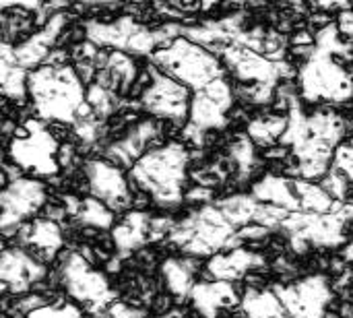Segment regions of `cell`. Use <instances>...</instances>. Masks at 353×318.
Wrapping results in <instances>:
<instances>
[{
  "label": "cell",
  "mask_w": 353,
  "mask_h": 318,
  "mask_svg": "<svg viewBox=\"0 0 353 318\" xmlns=\"http://www.w3.org/2000/svg\"><path fill=\"white\" fill-rule=\"evenodd\" d=\"M345 120L331 110H319L306 114L298 103V97L288 99V130L281 137V145L292 147L298 159V172L304 180L325 178L333 155L345 137Z\"/></svg>",
  "instance_id": "6da1fadb"
},
{
  "label": "cell",
  "mask_w": 353,
  "mask_h": 318,
  "mask_svg": "<svg viewBox=\"0 0 353 318\" xmlns=\"http://www.w3.org/2000/svg\"><path fill=\"white\" fill-rule=\"evenodd\" d=\"M339 33L337 25L321 29L300 68V87L306 101H347L353 97V74L343 66L350 46L339 39Z\"/></svg>",
  "instance_id": "7a4b0ae2"
},
{
  "label": "cell",
  "mask_w": 353,
  "mask_h": 318,
  "mask_svg": "<svg viewBox=\"0 0 353 318\" xmlns=\"http://www.w3.org/2000/svg\"><path fill=\"white\" fill-rule=\"evenodd\" d=\"M27 89L35 114L41 120H58L74 126L89 110L83 79L72 66L46 64L35 68L29 72Z\"/></svg>",
  "instance_id": "3957f363"
},
{
  "label": "cell",
  "mask_w": 353,
  "mask_h": 318,
  "mask_svg": "<svg viewBox=\"0 0 353 318\" xmlns=\"http://www.w3.org/2000/svg\"><path fill=\"white\" fill-rule=\"evenodd\" d=\"M188 159L182 143H168L143 155L132 166V178L159 207L170 209L182 203Z\"/></svg>",
  "instance_id": "277c9868"
},
{
  "label": "cell",
  "mask_w": 353,
  "mask_h": 318,
  "mask_svg": "<svg viewBox=\"0 0 353 318\" xmlns=\"http://www.w3.org/2000/svg\"><path fill=\"white\" fill-rule=\"evenodd\" d=\"M151 60L161 72L170 74L194 93L219 79H225L221 60L205 46L182 35L172 39L168 46H161Z\"/></svg>",
  "instance_id": "5b68a950"
},
{
  "label": "cell",
  "mask_w": 353,
  "mask_h": 318,
  "mask_svg": "<svg viewBox=\"0 0 353 318\" xmlns=\"http://www.w3.org/2000/svg\"><path fill=\"white\" fill-rule=\"evenodd\" d=\"M238 232L217 205H205L174 226L170 242L194 257H215L223 248H240Z\"/></svg>",
  "instance_id": "8992f818"
},
{
  "label": "cell",
  "mask_w": 353,
  "mask_h": 318,
  "mask_svg": "<svg viewBox=\"0 0 353 318\" xmlns=\"http://www.w3.org/2000/svg\"><path fill=\"white\" fill-rule=\"evenodd\" d=\"M213 54L236 74L238 81L250 83V89H244V97L252 103H269L277 83L292 74V68L285 60H271L238 43L219 46L213 50Z\"/></svg>",
  "instance_id": "52a82bcc"
},
{
  "label": "cell",
  "mask_w": 353,
  "mask_h": 318,
  "mask_svg": "<svg viewBox=\"0 0 353 318\" xmlns=\"http://www.w3.org/2000/svg\"><path fill=\"white\" fill-rule=\"evenodd\" d=\"M353 219L352 203H339L329 213H292L281 226L290 238L292 248L302 255L310 246L335 248L345 242V226Z\"/></svg>",
  "instance_id": "ba28073f"
},
{
  "label": "cell",
  "mask_w": 353,
  "mask_h": 318,
  "mask_svg": "<svg viewBox=\"0 0 353 318\" xmlns=\"http://www.w3.org/2000/svg\"><path fill=\"white\" fill-rule=\"evenodd\" d=\"M87 41L93 46H108L116 52L124 54H147L153 56L163 41H170L163 29L151 31L145 25L137 23L132 17H120L112 23L101 21H87L85 23Z\"/></svg>",
  "instance_id": "9c48e42d"
},
{
  "label": "cell",
  "mask_w": 353,
  "mask_h": 318,
  "mask_svg": "<svg viewBox=\"0 0 353 318\" xmlns=\"http://www.w3.org/2000/svg\"><path fill=\"white\" fill-rule=\"evenodd\" d=\"M232 103H234V93L225 79H219L211 83L209 87L196 91L190 103V114L184 126V137L190 143L201 147L209 130L225 128L228 112Z\"/></svg>",
  "instance_id": "30bf717a"
},
{
  "label": "cell",
  "mask_w": 353,
  "mask_h": 318,
  "mask_svg": "<svg viewBox=\"0 0 353 318\" xmlns=\"http://www.w3.org/2000/svg\"><path fill=\"white\" fill-rule=\"evenodd\" d=\"M60 281L70 298L81 302L87 310L99 312L114 304L116 294L112 292L105 275L95 271L87 259L79 252H70L60 267Z\"/></svg>",
  "instance_id": "8fae6325"
},
{
  "label": "cell",
  "mask_w": 353,
  "mask_h": 318,
  "mask_svg": "<svg viewBox=\"0 0 353 318\" xmlns=\"http://www.w3.org/2000/svg\"><path fill=\"white\" fill-rule=\"evenodd\" d=\"M58 153L56 137L39 120H27L25 135L14 137L8 147V155L19 168L39 176H54L58 172Z\"/></svg>",
  "instance_id": "7c38bea8"
},
{
  "label": "cell",
  "mask_w": 353,
  "mask_h": 318,
  "mask_svg": "<svg viewBox=\"0 0 353 318\" xmlns=\"http://www.w3.org/2000/svg\"><path fill=\"white\" fill-rule=\"evenodd\" d=\"M151 85L141 95V106L145 112H149L155 118L165 120H184L190 114V89L170 74L161 72L157 66L149 68Z\"/></svg>",
  "instance_id": "4fadbf2b"
},
{
  "label": "cell",
  "mask_w": 353,
  "mask_h": 318,
  "mask_svg": "<svg viewBox=\"0 0 353 318\" xmlns=\"http://www.w3.org/2000/svg\"><path fill=\"white\" fill-rule=\"evenodd\" d=\"M273 292L290 318H325L333 298L325 275H310L294 286H277Z\"/></svg>",
  "instance_id": "5bb4252c"
},
{
  "label": "cell",
  "mask_w": 353,
  "mask_h": 318,
  "mask_svg": "<svg viewBox=\"0 0 353 318\" xmlns=\"http://www.w3.org/2000/svg\"><path fill=\"white\" fill-rule=\"evenodd\" d=\"M46 203V188L33 178H14L10 180L0 195V230L10 236L27 217L37 213Z\"/></svg>",
  "instance_id": "9a60e30c"
},
{
  "label": "cell",
  "mask_w": 353,
  "mask_h": 318,
  "mask_svg": "<svg viewBox=\"0 0 353 318\" xmlns=\"http://www.w3.org/2000/svg\"><path fill=\"white\" fill-rule=\"evenodd\" d=\"M176 223H172L165 217H149L143 211H132L128 213L114 230H112V240L118 248V257L124 259L130 252L143 248L149 242H155L159 238H170L172 230Z\"/></svg>",
  "instance_id": "2e32d148"
},
{
  "label": "cell",
  "mask_w": 353,
  "mask_h": 318,
  "mask_svg": "<svg viewBox=\"0 0 353 318\" xmlns=\"http://www.w3.org/2000/svg\"><path fill=\"white\" fill-rule=\"evenodd\" d=\"M215 205L230 219V223L234 228H238V230L248 228V226H261V228H267V230H275V228H281L285 223V219L292 215L285 209L259 203L252 195L228 197V199H223V201H219Z\"/></svg>",
  "instance_id": "e0dca14e"
},
{
  "label": "cell",
  "mask_w": 353,
  "mask_h": 318,
  "mask_svg": "<svg viewBox=\"0 0 353 318\" xmlns=\"http://www.w3.org/2000/svg\"><path fill=\"white\" fill-rule=\"evenodd\" d=\"M85 174L93 199L101 201L112 211H122L130 205L128 182L120 168H116L110 161L93 159L85 166Z\"/></svg>",
  "instance_id": "ac0fdd59"
},
{
  "label": "cell",
  "mask_w": 353,
  "mask_h": 318,
  "mask_svg": "<svg viewBox=\"0 0 353 318\" xmlns=\"http://www.w3.org/2000/svg\"><path fill=\"white\" fill-rule=\"evenodd\" d=\"M46 277V267L19 248H4L0 257V281L10 294H25Z\"/></svg>",
  "instance_id": "d6986e66"
},
{
  "label": "cell",
  "mask_w": 353,
  "mask_h": 318,
  "mask_svg": "<svg viewBox=\"0 0 353 318\" xmlns=\"http://www.w3.org/2000/svg\"><path fill=\"white\" fill-rule=\"evenodd\" d=\"M64 25H66V14L64 12L52 14L37 33H33L31 37H27L19 46H12V58H14V62L21 68H25L27 72H29V68L41 64L48 58L50 48L56 43V39H58V35H60V31H62Z\"/></svg>",
  "instance_id": "ffe728a7"
},
{
  "label": "cell",
  "mask_w": 353,
  "mask_h": 318,
  "mask_svg": "<svg viewBox=\"0 0 353 318\" xmlns=\"http://www.w3.org/2000/svg\"><path fill=\"white\" fill-rule=\"evenodd\" d=\"M159 135V126L155 124V120H143L139 124H134L128 135L116 143H112L105 151V155L114 161V163H122V166H134L143 155H147V145L157 139Z\"/></svg>",
  "instance_id": "44dd1931"
},
{
  "label": "cell",
  "mask_w": 353,
  "mask_h": 318,
  "mask_svg": "<svg viewBox=\"0 0 353 318\" xmlns=\"http://www.w3.org/2000/svg\"><path fill=\"white\" fill-rule=\"evenodd\" d=\"M265 267V257L246 248L230 250L228 255H215L207 263V271L215 281H236L246 273Z\"/></svg>",
  "instance_id": "7402d4cb"
},
{
  "label": "cell",
  "mask_w": 353,
  "mask_h": 318,
  "mask_svg": "<svg viewBox=\"0 0 353 318\" xmlns=\"http://www.w3.org/2000/svg\"><path fill=\"white\" fill-rule=\"evenodd\" d=\"M137 77V66L132 58L124 52H112L105 56L103 66L95 74V83L103 89L112 91L114 95H122L130 89L132 81Z\"/></svg>",
  "instance_id": "603a6c76"
},
{
  "label": "cell",
  "mask_w": 353,
  "mask_h": 318,
  "mask_svg": "<svg viewBox=\"0 0 353 318\" xmlns=\"http://www.w3.org/2000/svg\"><path fill=\"white\" fill-rule=\"evenodd\" d=\"M192 306L205 318H215L219 310L236 306L238 294L228 281H209V284H196L190 294Z\"/></svg>",
  "instance_id": "cb8c5ba5"
},
{
  "label": "cell",
  "mask_w": 353,
  "mask_h": 318,
  "mask_svg": "<svg viewBox=\"0 0 353 318\" xmlns=\"http://www.w3.org/2000/svg\"><path fill=\"white\" fill-rule=\"evenodd\" d=\"M252 197L259 203L273 205V207L285 209L290 213L302 211V205H300V199L294 190L292 180L275 176V174H267L261 182H256L252 186Z\"/></svg>",
  "instance_id": "d4e9b609"
},
{
  "label": "cell",
  "mask_w": 353,
  "mask_h": 318,
  "mask_svg": "<svg viewBox=\"0 0 353 318\" xmlns=\"http://www.w3.org/2000/svg\"><path fill=\"white\" fill-rule=\"evenodd\" d=\"M27 81H29V72L14 62L12 46L4 39L0 43V87L4 97L17 103L25 101V97L29 95Z\"/></svg>",
  "instance_id": "484cf974"
},
{
  "label": "cell",
  "mask_w": 353,
  "mask_h": 318,
  "mask_svg": "<svg viewBox=\"0 0 353 318\" xmlns=\"http://www.w3.org/2000/svg\"><path fill=\"white\" fill-rule=\"evenodd\" d=\"M240 318H290L273 290H248L240 302Z\"/></svg>",
  "instance_id": "4316f807"
},
{
  "label": "cell",
  "mask_w": 353,
  "mask_h": 318,
  "mask_svg": "<svg viewBox=\"0 0 353 318\" xmlns=\"http://www.w3.org/2000/svg\"><path fill=\"white\" fill-rule=\"evenodd\" d=\"M23 242L29 246H35L39 252H43L46 257H54L60 248H62V230L54 219H37L33 221L29 228L23 230L21 234Z\"/></svg>",
  "instance_id": "83f0119b"
},
{
  "label": "cell",
  "mask_w": 353,
  "mask_h": 318,
  "mask_svg": "<svg viewBox=\"0 0 353 318\" xmlns=\"http://www.w3.org/2000/svg\"><path fill=\"white\" fill-rule=\"evenodd\" d=\"M194 263L186 261V259H168L161 265V275L165 279L168 290L178 298V300H186L190 298L192 290H194Z\"/></svg>",
  "instance_id": "f1b7e54d"
},
{
  "label": "cell",
  "mask_w": 353,
  "mask_h": 318,
  "mask_svg": "<svg viewBox=\"0 0 353 318\" xmlns=\"http://www.w3.org/2000/svg\"><path fill=\"white\" fill-rule=\"evenodd\" d=\"M294 190L300 199L302 211L306 213H329L335 209L337 201L319 184L308 182V180H292Z\"/></svg>",
  "instance_id": "f546056e"
},
{
  "label": "cell",
  "mask_w": 353,
  "mask_h": 318,
  "mask_svg": "<svg viewBox=\"0 0 353 318\" xmlns=\"http://www.w3.org/2000/svg\"><path fill=\"white\" fill-rule=\"evenodd\" d=\"M288 130V118L281 116H265L256 118L248 124L246 135L252 139V143L259 145H273L275 141H281V137Z\"/></svg>",
  "instance_id": "4dcf8cb0"
},
{
  "label": "cell",
  "mask_w": 353,
  "mask_h": 318,
  "mask_svg": "<svg viewBox=\"0 0 353 318\" xmlns=\"http://www.w3.org/2000/svg\"><path fill=\"white\" fill-rule=\"evenodd\" d=\"M74 217L79 219V223L87 228H95V230H110L114 223V211L93 197L81 201Z\"/></svg>",
  "instance_id": "1f68e13d"
},
{
  "label": "cell",
  "mask_w": 353,
  "mask_h": 318,
  "mask_svg": "<svg viewBox=\"0 0 353 318\" xmlns=\"http://www.w3.org/2000/svg\"><path fill=\"white\" fill-rule=\"evenodd\" d=\"M230 157L238 168V180L244 182L246 178L252 176L256 170V153H254V143L248 135H240L232 147H230Z\"/></svg>",
  "instance_id": "d6a6232c"
},
{
  "label": "cell",
  "mask_w": 353,
  "mask_h": 318,
  "mask_svg": "<svg viewBox=\"0 0 353 318\" xmlns=\"http://www.w3.org/2000/svg\"><path fill=\"white\" fill-rule=\"evenodd\" d=\"M87 106L91 108V112H93L99 120H103V118H108V116L116 110V106H118V95H114L112 91H108V89H103L101 85L93 83V85L89 87V91H87Z\"/></svg>",
  "instance_id": "836d02e7"
},
{
  "label": "cell",
  "mask_w": 353,
  "mask_h": 318,
  "mask_svg": "<svg viewBox=\"0 0 353 318\" xmlns=\"http://www.w3.org/2000/svg\"><path fill=\"white\" fill-rule=\"evenodd\" d=\"M323 188L339 203H345V197H347V178L337 172L335 168H331V172L325 176L323 180Z\"/></svg>",
  "instance_id": "e575fe53"
},
{
  "label": "cell",
  "mask_w": 353,
  "mask_h": 318,
  "mask_svg": "<svg viewBox=\"0 0 353 318\" xmlns=\"http://www.w3.org/2000/svg\"><path fill=\"white\" fill-rule=\"evenodd\" d=\"M77 135L85 141V143H93L99 135V118L91 112V108L77 120L74 124Z\"/></svg>",
  "instance_id": "d590c367"
},
{
  "label": "cell",
  "mask_w": 353,
  "mask_h": 318,
  "mask_svg": "<svg viewBox=\"0 0 353 318\" xmlns=\"http://www.w3.org/2000/svg\"><path fill=\"white\" fill-rule=\"evenodd\" d=\"M25 318H81V312L74 306H41Z\"/></svg>",
  "instance_id": "8d00e7d4"
},
{
  "label": "cell",
  "mask_w": 353,
  "mask_h": 318,
  "mask_svg": "<svg viewBox=\"0 0 353 318\" xmlns=\"http://www.w3.org/2000/svg\"><path fill=\"white\" fill-rule=\"evenodd\" d=\"M337 172H341L347 180H353V143L341 145L335 153V166Z\"/></svg>",
  "instance_id": "74e56055"
},
{
  "label": "cell",
  "mask_w": 353,
  "mask_h": 318,
  "mask_svg": "<svg viewBox=\"0 0 353 318\" xmlns=\"http://www.w3.org/2000/svg\"><path fill=\"white\" fill-rule=\"evenodd\" d=\"M105 318H145V315L132 306H126L122 302H114L108 312H105Z\"/></svg>",
  "instance_id": "f35d334b"
},
{
  "label": "cell",
  "mask_w": 353,
  "mask_h": 318,
  "mask_svg": "<svg viewBox=\"0 0 353 318\" xmlns=\"http://www.w3.org/2000/svg\"><path fill=\"white\" fill-rule=\"evenodd\" d=\"M337 27H339V31H341V33H345L347 37H353V10H345V12H341Z\"/></svg>",
  "instance_id": "ab89813d"
},
{
  "label": "cell",
  "mask_w": 353,
  "mask_h": 318,
  "mask_svg": "<svg viewBox=\"0 0 353 318\" xmlns=\"http://www.w3.org/2000/svg\"><path fill=\"white\" fill-rule=\"evenodd\" d=\"M159 318H184V315H182V310H170V312L161 315Z\"/></svg>",
  "instance_id": "60d3db41"
},
{
  "label": "cell",
  "mask_w": 353,
  "mask_h": 318,
  "mask_svg": "<svg viewBox=\"0 0 353 318\" xmlns=\"http://www.w3.org/2000/svg\"><path fill=\"white\" fill-rule=\"evenodd\" d=\"M343 257H345V261L353 263V242L352 244H347V248L343 250Z\"/></svg>",
  "instance_id": "b9f144b4"
},
{
  "label": "cell",
  "mask_w": 353,
  "mask_h": 318,
  "mask_svg": "<svg viewBox=\"0 0 353 318\" xmlns=\"http://www.w3.org/2000/svg\"><path fill=\"white\" fill-rule=\"evenodd\" d=\"M81 318H89V317H81Z\"/></svg>",
  "instance_id": "7bdbcfd3"
}]
</instances>
